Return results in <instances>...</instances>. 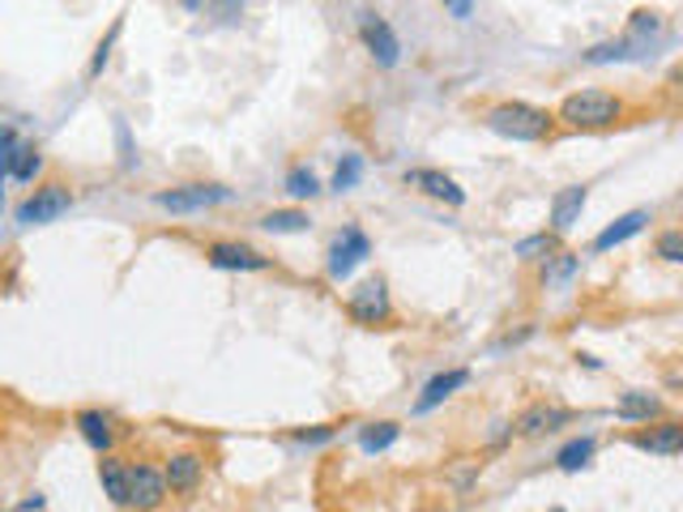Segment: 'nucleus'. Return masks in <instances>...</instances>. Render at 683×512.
Masks as SVG:
<instances>
[{
  "label": "nucleus",
  "mask_w": 683,
  "mask_h": 512,
  "mask_svg": "<svg viewBox=\"0 0 683 512\" xmlns=\"http://www.w3.org/2000/svg\"><path fill=\"white\" fill-rule=\"evenodd\" d=\"M479 120H483V129L495 137H504V141H518V145H539V141H551L555 137V116L546 108H534V103H525V99H500L492 108L479 111Z\"/></svg>",
  "instance_id": "1"
},
{
  "label": "nucleus",
  "mask_w": 683,
  "mask_h": 512,
  "mask_svg": "<svg viewBox=\"0 0 683 512\" xmlns=\"http://www.w3.org/2000/svg\"><path fill=\"white\" fill-rule=\"evenodd\" d=\"M560 129H573V133H602V129H615L629 103L615 94V90H573L560 99V108L551 111Z\"/></svg>",
  "instance_id": "2"
},
{
  "label": "nucleus",
  "mask_w": 683,
  "mask_h": 512,
  "mask_svg": "<svg viewBox=\"0 0 683 512\" xmlns=\"http://www.w3.org/2000/svg\"><path fill=\"white\" fill-rule=\"evenodd\" d=\"M346 317L363 329H389L393 324V299H389V282L381 273L363 278L355 291L346 295Z\"/></svg>",
  "instance_id": "3"
},
{
  "label": "nucleus",
  "mask_w": 683,
  "mask_h": 512,
  "mask_svg": "<svg viewBox=\"0 0 683 512\" xmlns=\"http://www.w3.org/2000/svg\"><path fill=\"white\" fill-rule=\"evenodd\" d=\"M372 257V240H368V231L363 227H342L338 235H333V243H329V252H325V273L333 278V282H346L351 273L363 265Z\"/></svg>",
  "instance_id": "4"
},
{
  "label": "nucleus",
  "mask_w": 683,
  "mask_h": 512,
  "mask_svg": "<svg viewBox=\"0 0 683 512\" xmlns=\"http://www.w3.org/2000/svg\"><path fill=\"white\" fill-rule=\"evenodd\" d=\"M69 210H73V192H69V184L48 180V184H39V189L18 205V214L13 218H18V227H48V222L64 218Z\"/></svg>",
  "instance_id": "5"
},
{
  "label": "nucleus",
  "mask_w": 683,
  "mask_h": 512,
  "mask_svg": "<svg viewBox=\"0 0 683 512\" xmlns=\"http://www.w3.org/2000/svg\"><path fill=\"white\" fill-rule=\"evenodd\" d=\"M636 453H650V458H680L683 453V423L680 419H650L641 423L636 432L624 435Z\"/></svg>",
  "instance_id": "6"
},
{
  "label": "nucleus",
  "mask_w": 683,
  "mask_h": 512,
  "mask_svg": "<svg viewBox=\"0 0 683 512\" xmlns=\"http://www.w3.org/2000/svg\"><path fill=\"white\" fill-rule=\"evenodd\" d=\"M222 201H231V189H222V184H175V189L154 192V205L171 210V214H197V210H210Z\"/></svg>",
  "instance_id": "7"
},
{
  "label": "nucleus",
  "mask_w": 683,
  "mask_h": 512,
  "mask_svg": "<svg viewBox=\"0 0 683 512\" xmlns=\"http://www.w3.org/2000/svg\"><path fill=\"white\" fill-rule=\"evenodd\" d=\"M167 479L159 465L150 461H129V509L133 512H159L167 504Z\"/></svg>",
  "instance_id": "8"
},
{
  "label": "nucleus",
  "mask_w": 683,
  "mask_h": 512,
  "mask_svg": "<svg viewBox=\"0 0 683 512\" xmlns=\"http://www.w3.org/2000/svg\"><path fill=\"white\" fill-rule=\"evenodd\" d=\"M205 261L214 270H227V273H261L273 265L265 252H257V248H248L240 240H214L205 248Z\"/></svg>",
  "instance_id": "9"
},
{
  "label": "nucleus",
  "mask_w": 683,
  "mask_h": 512,
  "mask_svg": "<svg viewBox=\"0 0 683 512\" xmlns=\"http://www.w3.org/2000/svg\"><path fill=\"white\" fill-rule=\"evenodd\" d=\"M576 414L569 405H555V402H530L521 410L518 419H513V435L521 440H539V435L555 432V428H569Z\"/></svg>",
  "instance_id": "10"
},
{
  "label": "nucleus",
  "mask_w": 683,
  "mask_h": 512,
  "mask_svg": "<svg viewBox=\"0 0 683 512\" xmlns=\"http://www.w3.org/2000/svg\"><path fill=\"white\" fill-rule=\"evenodd\" d=\"M359 39H363L368 56H372L381 69H393V64L402 60V43H398V34H393V27L384 22L381 13H363V22H359Z\"/></svg>",
  "instance_id": "11"
},
{
  "label": "nucleus",
  "mask_w": 683,
  "mask_h": 512,
  "mask_svg": "<svg viewBox=\"0 0 683 512\" xmlns=\"http://www.w3.org/2000/svg\"><path fill=\"white\" fill-rule=\"evenodd\" d=\"M163 479H167V491H171V495H192V491L201 486V479H205V458L192 453V449L171 453L163 465Z\"/></svg>",
  "instance_id": "12"
},
{
  "label": "nucleus",
  "mask_w": 683,
  "mask_h": 512,
  "mask_svg": "<svg viewBox=\"0 0 683 512\" xmlns=\"http://www.w3.org/2000/svg\"><path fill=\"white\" fill-rule=\"evenodd\" d=\"M406 184L419 189L423 197H432V201H444V205H465V189L453 175L436 171V167H414V171H406Z\"/></svg>",
  "instance_id": "13"
},
{
  "label": "nucleus",
  "mask_w": 683,
  "mask_h": 512,
  "mask_svg": "<svg viewBox=\"0 0 683 512\" xmlns=\"http://www.w3.org/2000/svg\"><path fill=\"white\" fill-rule=\"evenodd\" d=\"M585 201H590V184H569V189L555 192V197H551V210H546L551 231H555V235H569L576 222H581Z\"/></svg>",
  "instance_id": "14"
},
{
  "label": "nucleus",
  "mask_w": 683,
  "mask_h": 512,
  "mask_svg": "<svg viewBox=\"0 0 683 512\" xmlns=\"http://www.w3.org/2000/svg\"><path fill=\"white\" fill-rule=\"evenodd\" d=\"M470 384V368H449V372H436V377L423 384L419 402H414V414H432L436 405H444L458 389Z\"/></svg>",
  "instance_id": "15"
},
{
  "label": "nucleus",
  "mask_w": 683,
  "mask_h": 512,
  "mask_svg": "<svg viewBox=\"0 0 683 512\" xmlns=\"http://www.w3.org/2000/svg\"><path fill=\"white\" fill-rule=\"evenodd\" d=\"M73 428H78V435H82L99 458L115 453V423H111V414H103V410H78L73 414Z\"/></svg>",
  "instance_id": "16"
},
{
  "label": "nucleus",
  "mask_w": 683,
  "mask_h": 512,
  "mask_svg": "<svg viewBox=\"0 0 683 512\" xmlns=\"http://www.w3.org/2000/svg\"><path fill=\"white\" fill-rule=\"evenodd\" d=\"M650 222H654V214H650V210H629V214H620L615 222H606L599 235H594V252H611V248L629 243L632 235H641Z\"/></svg>",
  "instance_id": "17"
},
{
  "label": "nucleus",
  "mask_w": 683,
  "mask_h": 512,
  "mask_svg": "<svg viewBox=\"0 0 683 512\" xmlns=\"http://www.w3.org/2000/svg\"><path fill=\"white\" fill-rule=\"evenodd\" d=\"M615 414L624 423H650V419H666V405H662V398L645 393V389H624L615 398Z\"/></svg>",
  "instance_id": "18"
},
{
  "label": "nucleus",
  "mask_w": 683,
  "mask_h": 512,
  "mask_svg": "<svg viewBox=\"0 0 683 512\" xmlns=\"http://www.w3.org/2000/svg\"><path fill=\"white\" fill-rule=\"evenodd\" d=\"M99 483H103V495L115 509H129V461L115 458V453H103L99 458Z\"/></svg>",
  "instance_id": "19"
},
{
  "label": "nucleus",
  "mask_w": 683,
  "mask_h": 512,
  "mask_svg": "<svg viewBox=\"0 0 683 512\" xmlns=\"http://www.w3.org/2000/svg\"><path fill=\"white\" fill-rule=\"evenodd\" d=\"M594 449H599L594 435H576V440H569V444L555 453V465H560L564 474H576V470H585V465L594 461Z\"/></svg>",
  "instance_id": "20"
},
{
  "label": "nucleus",
  "mask_w": 683,
  "mask_h": 512,
  "mask_svg": "<svg viewBox=\"0 0 683 512\" xmlns=\"http://www.w3.org/2000/svg\"><path fill=\"white\" fill-rule=\"evenodd\" d=\"M398 435H402V428L393 423V419H381V423H363L359 428V444H363V453H384V449H393L398 444Z\"/></svg>",
  "instance_id": "21"
},
{
  "label": "nucleus",
  "mask_w": 683,
  "mask_h": 512,
  "mask_svg": "<svg viewBox=\"0 0 683 512\" xmlns=\"http://www.w3.org/2000/svg\"><path fill=\"white\" fill-rule=\"evenodd\" d=\"M576 270H581V257L560 248L555 257H546V261H543V287H546V291H555V287H569Z\"/></svg>",
  "instance_id": "22"
},
{
  "label": "nucleus",
  "mask_w": 683,
  "mask_h": 512,
  "mask_svg": "<svg viewBox=\"0 0 683 512\" xmlns=\"http://www.w3.org/2000/svg\"><path fill=\"white\" fill-rule=\"evenodd\" d=\"M636 56H645L641 48H632L629 39L620 34V39H606V43H594L590 52H581L585 64H620V60H636Z\"/></svg>",
  "instance_id": "23"
},
{
  "label": "nucleus",
  "mask_w": 683,
  "mask_h": 512,
  "mask_svg": "<svg viewBox=\"0 0 683 512\" xmlns=\"http://www.w3.org/2000/svg\"><path fill=\"white\" fill-rule=\"evenodd\" d=\"M39 171H43V154H39V145H34V141H18V154H13V167H9V180H18V184H34Z\"/></svg>",
  "instance_id": "24"
},
{
  "label": "nucleus",
  "mask_w": 683,
  "mask_h": 512,
  "mask_svg": "<svg viewBox=\"0 0 683 512\" xmlns=\"http://www.w3.org/2000/svg\"><path fill=\"white\" fill-rule=\"evenodd\" d=\"M560 252V235L555 231H539V235H525V240L513 243V257L518 261H546V257H555Z\"/></svg>",
  "instance_id": "25"
},
{
  "label": "nucleus",
  "mask_w": 683,
  "mask_h": 512,
  "mask_svg": "<svg viewBox=\"0 0 683 512\" xmlns=\"http://www.w3.org/2000/svg\"><path fill=\"white\" fill-rule=\"evenodd\" d=\"M261 227L270 235H295V231H308V214L303 210H270V214H261Z\"/></svg>",
  "instance_id": "26"
},
{
  "label": "nucleus",
  "mask_w": 683,
  "mask_h": 512,
  "mask_svg": "<svg viewBox=\"0 0 683 512\" xmlns=\"http://www.w3.org/2000/svg\"><path fill=\"white\" fill-rule=\"evenodd\" d=\"M282 189H287L291 201H312V197L321 192V180H317L308 167H291V171H287V180H282Z\"/></svg>",
  "instance_id": "27"
},
{
  "label": "nucleus",
  "mask_w": 683,
  "mask_h": 512,
  "mask_svg": "<svg viewBox=\"0 0 683 512\" xmlns=\"http://www.w3.org/2000/svg\"><path fill=\"white\" fill-rule=\"evenodd\" d=\"M359 175H363V159L359 154H342L338 171H333V192H351L359 184Z\"/></svg>",
  "instance_id": "28"
},
{
  "label": "nucleus",
  "mask_w": 683,
  "mask_h": 512,
  "mask_svg": "<svg viewBox=\"0 0 683 512\" xmlns=\"http://www.w3.org/2000/svg\"><path fill=\"white\" fill-rule=\"evenodd\" d=\"M120 30H124V22H120V18H115V22H111V30H108V34H103V39H99V48H94V56H90V69H86V73H90V78H99V73H103V69H108V60H111V43H115V39H120Z\"/></svg>",
  "instance_id": "29"
},
{
  "label": "nucleus",
  "mask_w": 683,
  "mask_h": 512,
  "mask_svg": "<svg viewBox=\"0 0 683 512\" xmlns=\"http://www.w3.org/2000/svg\"><path fill=\"white\" fill-rule=\"evenodd\" d=\"M654 252L666 261V265H680L683 261V231H675V227H671V231H662L657 243H654Z\"/></svg>",
  "instance_id": "30"
},
{
  "label": "nucleus",
  "mask_w": 683,
  "mask_h": 512,
  "mask_svg": "<svg viewBox=\"0 0 683 512\" xmlns=\"http://www.w3.org/2000/svg\"><path fill=\"white\" fill-rule=\"evenodd\" d=\"M18 129L13 124H0V180H9V167H13V154H18Z\"/></svg>",
  "instance_id": "31"
},
{
  "label": "nucleus",
  "mask_w": 683,
  "mask_h": 512,
  "mask_svg": "<svg viewBox=\"0 0 683 512\" xmlns=\"http://www.w3.org/2000/svg\"><path fill=\"white\" fill-rule=\"evenodd\" d=\"M333 435H338V423H321V428H300V432H291V440L312 449V444H329Z\"/></svg>",
  "instance_id": "32"
},
{
  "label": "nucleus",
  "mask_w": 683,
  "mask_h": 512,
  "mask_svg": "<svg viewBox=\"0 0 683 512\" xmlns=\"http://www.w3.org/2000/svg\"><path fill=\"white\" fill-rule=\"evenodd\" d=\"M115 137H120V162H124V167H137L133 137H129V124H124V120H115Z\"/></svg>",
  "instance_id": "33"
},
{
  "label": "nucleus",
  "mask_w": 683,
  "mask_h": 512,
  "mask_svg": "<svg viewBox=\"0 0 683 512\" xmlns=\"http://www.w3.org/2000/svg\"><path fill=\"white\" fill-rule=\"evenodd\" d=\"M205 4H210L219 18H227V22H231V18H240V13H244L248 0H205Z\"/></svg>",
  "instance_id": "34"
},
{
  "label": "nucleus",
  "mask_w": 683,
  "mask_h": 512,
  "mask_svg": "<svg viewBox=\"0 0 683 512\" xmlns=\"http://www.w3.org/2000/svg\"><path fill=\"white\" fill-rule=\"evenodd\" d=\"M458 22H470V13H474V0H440Z\"/></svg>",
  "instance_id": "35"
},
{
  "label": "nucleus",
  "mask_w": 683,
  "mask_h": 512,
  "mask_svg": "<svg viewBox=\"0 0 683 512\" xmlns=\"http://www.w3.org/2000/svg\"><path fill=\"white\" fill-rule=\"evenodd\" d=\"M18 512H43V495H39V491H34V495H30V500H22V509Z\"/></svg>",
  "instance_id": "36"
},
{
  "label": "nucleus",
  "mask_w": 683,
  "mask_h": 512,
  "mask_svg": "<svg viewBox=\"0 0 683 512\" xmlns=\"http://www.w3.org/2000/svg\"><path fill=\"white\" fill-rule=\"evenodd\" d=\"M576 363H581V368H590V372H599V368H602L594 354H576Z\"/></svg>",
  "instance_id": "37"
},
{
  "label": "nucleus",
  "mask_w": 683,
  "mask_h": 512,
  "mask_svg": "<svg viewBox=\"0 0 683 512\" xmlns=\"http://www.w3.org/2000/svg\"><path fill=\"white\" fill-rule=\"evenodd\" d=\"M197 4H201V0H184V9H197Z\"/></svg>",
  "instance_id": "38"
},
{
  "label": "nucleus",
  "mask_w": 683,
  "mask_h": 512,
  "mask_svg": "<svg viewBox=\"0 0 683 512\" xmlns=\"http://www.w3.org/2000/svg\"><path fill=\"white\" fill-rule=\"evenodd\" d=\"M0 201H4V180H0Z\"/></svg>",
  "instance_id": "39"
},
{
  "label": "nucleus",
  "mask_w": 683,
  "mask_h": 512,
  "mask_svg": "<svg viewBox=\"0 0 683 512\" xmlns=\"http://www.w3.org/2000/svg\"><path fill=\"white\" fill-rule=\"evenodd\" d=\"M546 512H569V509H546Z\"/></svg>",
  "instance_id": "40"
}]
</instances>
